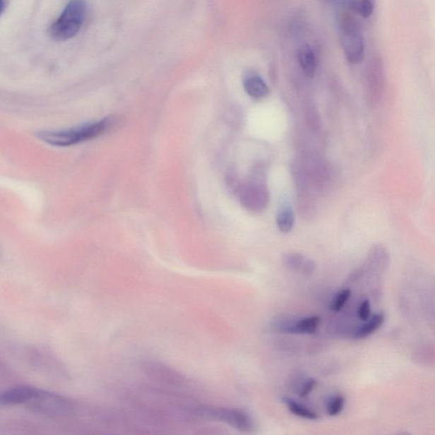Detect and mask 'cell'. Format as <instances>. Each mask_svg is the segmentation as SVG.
Returning a JSON list of instances; mask_svg holds the SVG:
<instances>
[{"label":"cell","instance_id":"6da1fadb","mask_svg":"<svg viewBox=\"0 0 435 435\" xmlns=\"http://www.w3.org/2000/svg\"><path fill=\"white\" fill-rule=\"evenodd\" d=\"M114 124V119L107 118L68 129L39 131L35 136L54 148H69L104 135Z\"/></svg>","mask_w":435,"mask_h":435},{"label":"cell","instance_id":"7a4b0ae2","mask_svg":"<svg viewBox=\"0 0 435 435\" xmlns=\"http://www.w3.org/2000/svg\"><path fill=\"white\" fill-rule=\"evenodd\" d=\"M338 30L346 60L359 64L365 58V40L357 20L349 13H342L338 19Z\"/></svg>","mask_w":435,"mask_h":435},{"label":"cell","instance_id":"3957f363","mask_svg":"<svg viewBox=\"0 0 435 435\" xmlns=\"http://www.w3.org/2000/svg\"><path fill=\"white\" fill-rule=\"evenodd\" d=\"M194 412L196 416L205 418V419L223 422L242 432H253L255 429L253 418L242 410L213 407V405H200L195 409Z\"/></svg>","mask_w":435,"mask_h":435},{"label":"cell","instance_id":"277c9868","mask_svg":"<svg viewBox=\"0 0 435 435\" xmlns=\"http://www.w3.org/2000/svg\"><path fill=\"white\" fill-rule=\"evenodd\" d=\"M85 16L83 0H71L60 18L50 28V35L56 40L72 39L81 30Z\"/></svg>","mask_w":435,"mask_h":435},{"label":"cell","instance_id":"5b68a950","mask_svg":"<svg viewBox=\"0 0 435 435\" xmlns=\"http://www.w3.org/2000/svg\"><path fill=\"white\" fill-rule=\"evenodd\" d=\"M242 207L250 212L261 213L268 207L270 201L269 191L261 174H256L238 188Z\"/></svg>","mask_w":435,"mask_h":435},{"label":"cell","instance_id":"8992f818","mask_svg":"<svg viewBox=\"0 0 435 435\" xmlns=\"http://www.w3.org/2000/svg\"><path fill=\"white\" fill-rule=\"evenodd\" d=\"M365 81L367 98L371 105H375L382 94L384 82L383 68L379 59L369 62L366 68Z\"/></svg>","mask_w":435,"mask_h":435},{"label":"cell","instance_id":"52a82bcc","mask_svg":"<svg viewBox=\"0 0 435 435\" xmlns=\"http://www.w3.org/2000/svg\"><path fill=\"white\" fill-rule=\"evenodd\" d=\"M29 405L36 411L46 414L64 413L72 408V404L68 400L40 391H37Z\"/></svg>","mask_w":435,"mask_h":435},{"label":"cell","instance_id":"ba28073f","mask_svg":"<svg viewBox=\"0 0 435 435\" xmlns=\"http://www.w3.org/2000/svg\"><path fill=\"white\" fill-rule=\"evenodd\" d=\"M242 83H244L246 93L251 98L261 100L267 97L268 95L270 94V89L266 81H263L261 75L253 72V71L245 73L244 78H242Z\"/></svg>","mask_w":435,"mask_h":435},{"label":"cell","instance_id":"9c48e42d","mask_svg":"<svg viewBox=\"0 0 435 435\" xmlns=\"http://www.w3.org/2000/svg\"><path fill=\"white\" fill-rule=\"evenodd\" d=\"M37 391L39 390H37V388L28 386L12 388V390L0 395V405L28 404L36 395Z\"/></svg>","mask_w":435,"mask_h":435},{"label":"cell","instance_id":"30bf717a","mask_svg":"<svg viewBox=\"0 0 435 435\" xmlns=\"http://www.w3.org/2000/svg\"><path fill=\"white\" fill-rule=\"evenodd\" d=\"M297 61L305 76L315 77L317 69V58L315 52L309 44L301 46L297 52Z\"/></svg>","mask_w":435,"mask_h":435},{"label":"cell","instance_id":"8fae6325","mask_svg":"<svg viewBox=\"0 0 435 435\" xmlns=\"http://www.w3.org/2000/svg\"><path fill=\"white\" fill-rule=\"evenodd\" d=\"M319 316H309L284 326L283 331L291 334H314L320 326Z\"/></svg>","mask_w":435,"mask_h":435},{"label":"cell","instance_id":"7c38bea8","mask_svg":"<svg viewBox=\"0 0 435 435\" xmlns=\"http://www.w3.org/2000/svg\"><path fill=\"white\" fill-rule=\"evenodd\" d=\"M386 316L383 312H379L375 314L374 316H371L368 319L365 324H363L357 332L354 333V340H364L372 335L378 330L382 328L384 322H386Z\"/></svg>","mask_w":435,"mask_h":435},{"label":"cell","instance_id":"4fadbf2b","mask_svg":"<svg viewBox=\"0 0 435 435\" xmlns=\"http://www.w3.org/2000/svg\"><path fill=\"white\" fill-rule=\"evenodd\" d=\"M295 217L294 210L290 205H283L279 208L277 215V225L279 231L290 233L294 227Z\"/></svg>","mask_w":435,"mask_h":435},{"label":"cell","instance_id":"5bb4252c","mask_svg":"<svg viewBox=\"0 0 435 435\" xmlns=\"http://www.w3.org/2000/svg\"><path fill=\"white\" fill-rule=\"evenodd\" d=\"M282 401L287 405L288 411L296 417L312 421L317 420L319 418V415L316 412L305 407L303 404L297 403L294 400L288 398V397H284Z\"/></svg>","mask_w":435,"mask_h":435},{"label":"cell","instance_id":"9a60e30c","mask_svg":"<svg viewBox=\"0 0 435 435\" xmlns=\"http://www.w3.org/2000/svg\"><path fill=\"white\" fill-rule=\"evenodd\" d=\"M345 3L351 11L364 18H369L374 11V0H345Z\"/></svg>","mask_w":435,"mask_h":435},{"label":"cell","instance_id":"2e32d148","mask_svg":"<svg viewBox=\"0 0 435 435\" xmlns=\"http://www.w3.org/2000/svg\"><path fill=\"white\" fill-rule=\"evenodd\" d=\"M306 261L302 254L298 253H290L283 255L282 262L283 265L287 268L288 270L299 271L302 270L304 263Z\"/></svg>","mask_w":435,"mask_h":435},{"label":"cell","instance_id":"e0dca14e","mask_svg":"<svg viewBox=\"0 0 435 435\" xmlns=\"http://www.w3.org/2000/svg\"><path fill=\"white\" fill-rule=\"evenodd\" d=\"M345 397L340 395H337L331 397L326 404V412L330 417H336L340 415L345 408Z\"/></svg>","mask_w":435,"mask_h":435},{"label":"cell","instance_id":"ac0fdd59","mask_svg":"<svg viewBox=\"0 0 435 435\" xmlns=\"http://www.w3.org/2000/svg\"><path fill=\"white\" fill-rule=\"evenodd\" d=\"M351 296V291L350 290H342L338 292L334 299L330 304V309L334 312H340L342 311L345 305L348 302Z\"/></svg>","mask_w":435,"mask_h":435},{"label":"cell","instance_id":"d6986e66","mask_svg":"<svg viewBox=\"0 0 435 435\" xmlns=\"http://www.w3.org/2000/svg\"><path fill=\"white\" fill-rule=\"evenodd\" d=\"M317 386L318 382L316 379H307L304 381L302 386H301L300 391H299V396L302 397V398H305V397H307L314 390H315Z\"/></svg>","mask_w":435,"mask_h":435},{"label":"cell","instance_id":"ffe728a7","mask_svg":"<svg viewBox=\"0 0 435 435\" xmlns=\"http://www.w3.org/2000/svg\"><path fill=\"white\" fill-rule=\"evenodd\" d=\"M371 308L370 301L368 299L362 300L359 304L357 311V316L359 320L367 321L371 317Z\"/></svg>","mask_w":435,"mask_h":435},{"label":"cell","instance_id":"44dd1931","mask_svg":"<svg viewBox=\"0 0 435 435\" xmlns=\"http://www.w3.org/2000/svg\"><path fill=\"white\" fill-rule=\"evenodd\" d=\"M325 1L328 2V3H336V2H345V0H325Z\"/></svg>","mask_w":435,"mask_h":435},{"label":"cell","instance_id":"7402d4cb","mask_svg":"<svg viewBox=\"0 0 435 435\" xmlns=\"http://www.w3.org/2000/svg\"><path fill=\"white\" fill-rule=\"evenodd\" d=\"M4 9V1L3 0H0V14L2 13Z\"/></svg>","mask_w":435,"mask_h":435}]
</instances>
